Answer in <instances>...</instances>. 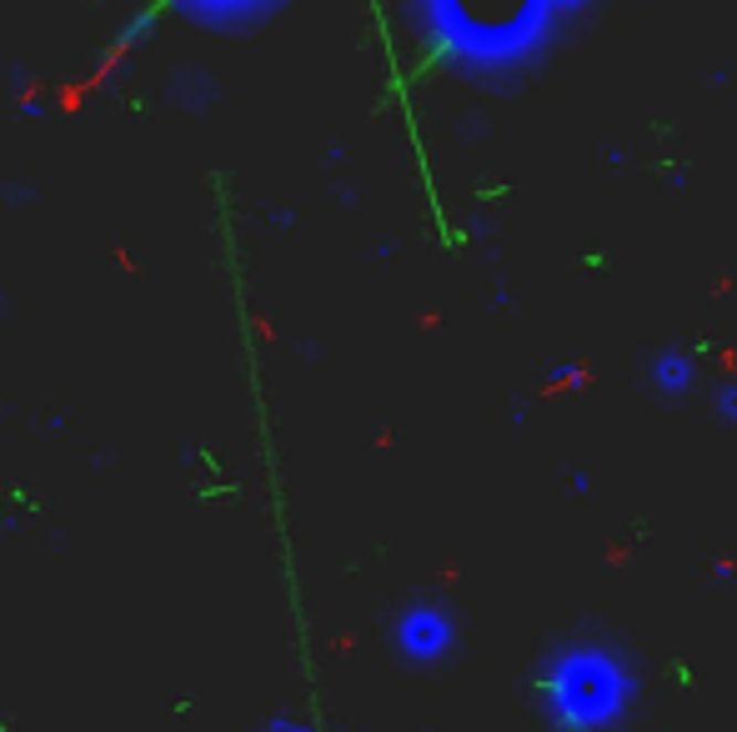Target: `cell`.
Here are the masks:
<instances>
[{
    "label": "cell",
    "mask_w": 737,
    "mask_h": 732,
    "mask_svg": "<svg viewBox=\"0 0 737 732\" xmlns=\"http://www.w3.org/2000/svg\"><path fill=\"white\" fill-rule=\"evenodd\" d=\"M652 386H657V392H667V396H677V392H687V386H693V357H687V351H657V357H652Z\"/></svg>",
    "instance_id": "5b68a950"
},
{
    "label": "cell",
    "mask_w": 737,
    "mask_h": 732,
    "mask_svg": "<svg viewBox=\"0 0 737 732\" xmlns=\"http://www.w3.org/2000/svg\"><path fill=\"white\" fill-rule=\"evenodd\" d=\"M171 6L186 11L191 21H207V25L231 31V25H251V21H261V15H272L282 0H171Z\"/></svg>",
    "instance_id": "277c9868"
},
{
    "label": "cell",
    "mask_w": 737,
    "mask_h": 732,
    "mask_svg": "<svg viewBox=\"0 0 737 732\" xmlns=\"http://www.w3.org/2000/svg\"><path fill=\"white\" fill-rule=\"evenodd\" d=\"M717 416H723V422H737V382H727L723 392H717Z\"/></svg>",
    "instance_id": "52a82bcc"
},
{
    "label": "cell",
    "mask_w": 737,
    "mask_h": 732,
    "mask_svg": "<svg viewBox=\"0 0 737 732\" xmlns=\"http://www.w3.org/2000/svg\"><path fill=\"white\" fill-rule=\"evenodd\" d=\"M261 732H316V728H312V722H302V718H292V712H276Z\"/></svg>",
    "instance_id": "8992f818"
},
{
    "label": "cell",
    "mask_w": 737,
    "mask_h": 732,
    "mask_svg": "<svg viewBox=\"0 0 737 732\" xmlns=\"http://www.w3.org/2000/svg\"><path fill=\"white\" fill-rule=\"evenodd\" d=\"M417 11H422V31L456 66L477 71L517 66L562 15L552 0H417Z\"/></svg>",
    "instance_id": "6da1fadb"
},
{
    "label": "cell",
    "mask_w": 737,
    "mask_h": 732,
    "mask_svg": "<svg viewBox=\"0 0 737 732\" xmlns=\"http://www.w3.org/2000/svg\"><path fill=\"white\" fill-rule=\"evenodd\" d=\"M391 647L401 653V662L432 667L456 647V623L442 602H407L391 617Z\"/></svg>",
    "instance_id": "3957f363"
},
{
    "label": "cell",
    "mask_w": 737,
    "mask_h": 732,
    "mask_svg": "<svg viewBox=\"0 0 737 732\" xmlns=\"http://www.w3.org/2000/svg\"><path fill=\"white\" fill-rule=\"evenodd\" d=\"M638 678H632L628 657L602 643H572L557 647L543 662L537 698L547 708V722L557 732H602L628 712Z\"/></svg>",
    "instance_id": "7a4b0ae2"
}]
</instances>
